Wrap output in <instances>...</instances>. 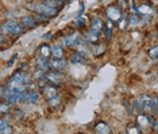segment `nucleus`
<instances>
[{
	"label": "nucleus",
	"mask_w": 158,
	"mask_h": 134,
	"mask_svg": "<svg viewBox=\"0 0 158 134\" xmlns=\"http://www.w3.org/2000/svg\"><path fill=\"white\" fill-rule=\"evenodd\" d=\"M25 8L47 17L54 16L57 13V8L52 7L50 5H48L47 3H26Z\"/></svg>",
	"instance_id": "f257e3e1"
},
{
	"label": "nucleus",
	"mask_w": 158,
	"mask_h": 134,
	"mask_svg": "<svg viewBox=\"0 0 158 134\" xmlns=\"http://www.w3.org/2000/svg\"><path fill=\"white\" fill-rule=\"evenodd\" d=\"M1 29L6 34L11 35H19L23 32V28L20 26L15 20H8L1 25Z\"/></svg>",
	"instance_id": "f03ea898"
},
{
	"label": "nucleus",
	"mask_w": 158,
	"mask_h": 134,
	"mask_svg": "<svg viewBox=\"0 0 158 134\" xmlns=\"http://www.w3.org/2000/svg\"><path fill=\"white\" fill-rule=\"evenodd\" d=\"M81 40V34L79 33H75L70 36L65 37L64 38V44L68 47H73V46H77L80 44V42Z\"/></svg>",
	"instance_id": "7ed1b4c3"
},
{
	"label": "nucleus",
	"mask_w": 158,
	"mask_h": 134,
	"mask_svg": "<svg viewBox=\"0 0 158 134\" xmlns=\"http://www.w3.org/2000/svg\"><path fill=\"white\" fill-rule=\"evenodd\" d=\"M13 81L20 83V84H27L29 82V77L27 74L23 73V72H17L12 76V79Z\"/></svg>",
	"instance_id": "20e7f679"
},
{
	"label": "nucleus",
	"mask_w": 158,
	"mask_h": 134,
	"mask_svg": "<svg viewBox=\"0 0 158 134\" xmlns=\"http://www.w3.org/2000/svg\"><path fill=\"white\" fill-rule=\"evenodd\" d=\"M106 14L110 19H111L112 20H114V22L118 20L121 17L120 12L118 9L114 8V7H108V8L106 9Z\"/></svg>",
	"instance_id": "39448f33"
},
{
	"label": "nucleus",
	"mask_w": 158,
	"mask_h": 134,
	"mask_svg": "<svg viewBox=\"0 0 158 134\" xmlns=\"http://www.w3.org/2000/svg\"><path fill=\"white\" fill-rule=\"evenodd\" d=\"M102 29H103V23H102V20L99 18H95L93 19L92 24H91L90 31L93 32V33H96V34H99Z\"/></svg>",
	"instance_id": "423d86ee"
},
{
	"label": "nucleus",
	"mask_w": 158,
	"mask_h": 134,
	"mask_svg": "<svg viewBox=\"0 0 158 134\" xmlns=\"http://www.w3.org/2000/svg\"><path fill=\"white\" fill-rule=\"evenodd\" d=\"M36 23H37L36 20L30 16H24L20 19V24H22L24 27H28V28L34 27L36 25Z\"/></svg>",
	"instance_id": "0eeeda50"
},
{
	"label": "nucleus",
	"mask_w": 158,
	"mask_h": 134,
	"mask_svg": "<svg viewBox=\"0 0 158 134\" xmlns=\"http://www.w3.org/2000/svg\"><path fill=\"white\" fill-rule=\"evenodd\" d=\"M50 66L53 69H63L67 66V62L61 60L60 58L53 59L50 62Z\"/></svg>",
	"instance_id": "6e6552de"
},
{
	"label": "nucleus",
	"mask_w": 158,
	"mask_h": 134,
	"mask_svg": "<svg viewBox=\"0 0 158 134\" xmlns=\"http://www.w3.org/2000/svg\"><path fill=\"white\" fill-rule=\"evenodd\" d=\"M52 51L53 55L56 56V58H61L63 56V51H62V48H61L60 44L54 45V46L52 48Z\"/></svg>",
	"instance_id": "1a4fd4ad"
},
{
	"label": "nucleus",
	"mask_w": 158,
	"mask_h": 134,
	"mask_svg": "<svg viewBox=\"0 0 158 134\" xmlns=\"http://www.w3.org/2000/svg\"><path fill=\"white\" fill-rule=\"evenodd\" d=\"M44 94L49 98V99H51V98L56 96V89L52 87L48 86L44 89Z\"/></svg>",
	"instance_id": "9d476101"
},
{
	"label": "nucleus",
	"mask_w": 158,
	"mask_h": 134,
	"mask_svg": "<svg viewBox=\"0 0 158 134\" xmlns=\"http://www.w3.org/2000/svg\"><path fill=\"white\" fill-rule=\"evenodd\" d=\"M0 132H2V133L11 132V128H10L9 123L3 119H0Z\"/></svg>",
	"instance_id": "9b49d317"
},
{
	"label": "nucleus",
	"mask_w": 158,
	"mask_h": 134,
	"mask_svg": "<svg viewBox=\"0 0 158 134\" xmlns=\"http://www.w3.org/2000/svg\"><path fill=\"white\" fill-rule=\"evenodd\" d=\"M51 51H52V49L50 48V46H48L47 44H44L42 47H41L40 53L43 58H48V56L51 54Z\"/></svg>",
	"instance_id": "f8f14e48"
},
{
	"label": "nucleus",
	"mask_w": 158,
	"mask_h": 134,
	"mask_svg": "<svg viewBox=\"0 0 158 134\" xmlns=\"http://www.w3.org/2000/svg\"><path fill=\"white\" fill-rule=\"evenodd\" d=\"M38 67L40 68V70H48V68L50 67V63L45 59V58H39L38 59Z\"/></svg>",
	"instance_id": "ddd939ff"
},
{
	"label": "nucleus",
	"mask_w": 158,
	"mask_h": 134,
	"mask_svg": "<svg viewBox=\"0 0 158 134\" xmlns=\"http://www.w3.org/2000/svg\"><path fill=\"white\" fill-rule=\"evenodd\" d=\"M70 61L72 62V63H82V62H85V58H82V55H81V53H79V54H74L72 58H71V59H70Z\"/></svg>",
	"instance_id": "4468645a"
},
{
	"label": "nucleus",
	"mask_w": 158,
	"mask_h": 134,
	"mask_svg": "<svg viewBox=\"0 0 158 134\" xmlns=\"http://www.w3.org/2000/svg\"><path fill=\"white\" fill-rule=\"evenodd\" d=\"M96 129H97V131L100 132V133H106V132L108 133L110 131V128L107 126V124L104 123H99L97 125H96Z\"/></svg>",
	"instance_id": "2eb2a0df"
},
{
	"label": "nucleus",
	"mask_w": 158,
	"mask_h": 134,
	"mask_svg": "<svg viewBox=\"0 0 158 134\" xmlns=\"http://www.w3.org/2000/svg\"><path fill=\"white\" fill-rule=\"evenodd\" d=\"M48 79H49L52 84H59V74L56 72H51L48 76Z\"/></svg>",
	"instance_id": "dca6fc26"
},
{
	"label": "nucleus",
	"mask_w": 158,
	"mask_h": 134,
	"mask_svg": "<svg viewBox=\"0 0 158 134\" xmlns=\"http://www.w3.org/2000/svg\"><path fill=\"white\" fill-rule=\"evenodd\" d=\"M45 3H47L48 5H50L52 7H54V8H57V7L63 5V1H61V0H47Z\"/></svg>",
	"instance_id": "f3484780"
},
{
	"label": "nucleus",
	"mask_w": 158,
	"mask_h": 134,
	"mask_svg": "<svg viewBox=\"0 0 158 134\" xmlns=\"http://www.w3.org/2000/svg\"><path fill=\"white\" fill-rule=\"evenodd\" d=\"M37 100H38V93L37 91H31V93H28V99H27V102L35 103Z\"/></svg>",
	"instance_id": "a211bd4d"
},
{
	"label": "nucleus",
	"mask_w": 158,
	"mask_h": 134,
	"mask_svg": "<svg viewBox=\"0 0 158 134\" xmlns=\"http://www.w3.org/2000/svg\"><path fill=\"white\" fill-rule=\"evenodd\" d=\"M138 11L142 14V15H148V14L152 12V9H150V7L148 5H142L138 8Z\"/></svg>",
	"instance_id": "6ab92c4d"
},
{
	"label": "nucleus",
	"mask_w": 158,
	"mask_h": 134,
	"mask_svg": "<svg viewBox=\"0 0 158 134\" xmlns=\"http://www.w3.org/2000/svg\"><path fill=\"white\" fill-rule=\"evenodd\" d=\"M87 39H88L89 42H90V43H96V42L98 41V34L93 33V32L90 31L87 34Z\"/></svg>",
	"instance_id": "aec40b11"
},
{
	"label": "nucleus",
	"mask_w": 158,
	"mask_h": 134,
	"mask_svg": "<svg viewBox=\"0 0 158 134\" xmlns=\"http://www.w3.org/2000/svg\"><path fill=\"white\" fill-rule=\"evenodd\" d=\"M49 100H50V104L52 107H57V105L59 104V97L58 96H54Z\"/></svg>",
	"instance_id": "412c9836"
},
{
	"label": "nucleus",
	"mask_w": 158,
	"mask_h": 134,
	"mask_svg": "<svg viewBox=\"0 0 158 134\" xmlns=\"http://www.w3.org/2000/svg\"><path fill=\"white\" fill-rule=\"evenodd\" d=\"M149 55L152 56V58H158V46L152 48V50L149 51Z\"/></svg>",
	"instance_id": "4be33fe9"
},
{
	"label": "nucleus",
	"mask_w": 158,
	"mask_h": 134,
	"mask_svg": "<svg viewBox=\"0 0 158 134\" xmlns=\"http://www.w3.org/2000/svg\"><path fill=\"white\" fill-rule=\"evenodd\" d=\"M138 122H139V123H140L141 125H147V124L148 123V119H147L146 117H143V116H140V117L138 118Z\"/></svg>",
	"instance_id": "5701e85b"
},
{
	"label": "nucleus",
	"mask_w": 158,
	"mask_h": 134,
	"mask_svg": "<svg viewBox=\"0 0 158 134\" xmlns=\"http://www.w3.org/2000/svg\"><path fill=\"white\" fill-rule=\"evenodd\" d=\"M110 23H111V22H109L108 27L106 28V33H105L107 38H110V37H111V35H112V27H111V24H110Z\"/></svg>",
	"instance_id": "b1692460"
},
{
	"label": "nucleus",
	"mask_w": 158,
	"mask_h": 134,
	"mask_svg": "<svg viewBox=\"0 0 158 134\" xmlns=\"http://www.w3.org/2000/svg\"><path fill=\"white\" fill-rule=\"evenodd\" d=\"M9 111V106L7 104H1L0 105V112L1 113H7Z\"/></svg>",
	"instance_id": "393cba45"
},
{
	"label": "nucleus",
	"mask_w": 158,
	"mask_h": 134,
	"mask_svg": "<svg viewBox=\"0 0 158 134\" xmlns=\"http://www.w3.org/2000/svg\"><path fill=\"white\" fill-rule=\"evenodd\" d=\"M139 19H138V17H137L136 15H133L131 17V19H130V23H131L132 25H136L137 24H138Z\"/></svg>",
	"instance_id": "a878e982"
},
{
	"label": "nucleus",
	"mask_w": 158,
	"mask_h": 134,
	"mask_svg": "<svg viewBox=\"0 0 158 134\" xmlns=\"http://www.w3.org/2000/svg\"><path fill=\"white\" fill-rule=\"evenodd\" d=\"M16 58H17V54H14V56L9 60V62H8V67L12 66V65L14 64V62H15V59H16Z\"/></svg>",
	"instance_id": "bb28decb"
},
{
	"label": "nucleus",
	"mask_w": 158,
	"mask_h": 134,
	"mask_svg": "<svg viewBox=\"0 0 158 134\" xmlns=\"http://www.w3.org/2000/svg\"><path fill=\"white\" fill-rule=\"evenodd\" d=\"M85 19H78V22L75 24H76V25H82V24H85Z\"/></svg>",
	"instance_id": "cd10ccee"
},
{
	"label": "nucleus",
	"mask_w": 158,
	"mask_h": 134,
	"mask_svg": "<svg viewBox=\"0 0 158 134\" xmlns=\"http://www.w3.org/2000/svg\"><path fill=\"white\" fill-rule=\"evenodd\" d=\"M2 42H4V37L2 36V34L0 33V43H2Z\"/></svg>",
	"instance_id": "c85d7f7f"
},
{
	"label": "nucleus",
	"mask_w": 158,
	"mask_h": 134,
	"mask_svg": "<svg viewBox=\"0 0 158 134\" xmlns=\"http://www.w3.org/2000/svg\"><path fill=\"white\" fill-rule=\"evenodd\" d=\"M3 91H4V89L2 88H0V97L3 96Z\"/></svg>",
	"instance_id": "c756f323"
}]
</instances>
